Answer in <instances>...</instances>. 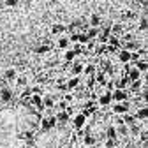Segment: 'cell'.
Wrapping results in <instances>:
<instances>
[{"mask_svg": "<svg viewBox=\"0 0 148 148\" xmlns=\"http://www.w3.org/2000/svg\"><path fill=\"white\" fill-rule=\"evenodd\" d=\"M72 51L76 53V57H81V53H83V44L74 42V46H72Z\"/></svg>", "mask_w": 148, "mask_h": 148, "instance_id": "8d00e7d4", "label": "cell"}, {"mask_svg": "<svg viewBox=\"0 0 148 148\" xmlns=\"http://www.w3.org/2000/svg\"><path fill=\"white\" fill-rule=\"evenodd\" d=\"M116 58H118V62H120V64H129V60H131V53L120 48V49H118V53H116Z\"/></svg>", "mask_w": 148, "mask_h": 148, "instance_id": "5bb4252c", "label": "cell"}, {"mask_svg": "<svg viewBox=\"0 0 148 148\" xmlns=\"http://www.w3.org/2000/svg\"><path fill=\"white\" fill-rule=\"evenodd\" d=\"M51 34L53 35H64L65 34V25H62V23H55L53 27H51Z\"/></svg>", "mask_w": 148, "mask_h": 148, "instance_id": "603a6c76", "label": "cell"}, {"mask_svg": "<svg viewBox=\"0 0 148 148\" xmlns=\"http://www.w3.org/2000/svg\"><path fill=\"white\" fill-rule=\"evenodd\" d=\"M83 145L88 146V148L94 146V145H97V138L92 134V132H90V134H85V136H83Z\"/></svg>", "mask_w": 148, "mask_h": 148, "instance_id": "ffe728a7", "label": "cell"}, {"mask_svg": "<svg viewBox=\"0 0 148 148\" xmlns=\"http://www.w3.org/2000/svg\"><path fill=\"white\" fill-rule=\"evenodd\" d=\"M122 120H123V125H127V127L138 122V120H136V116H134V113H131V111H127V113H123V115H122Z\"/></svg>", "mask_w": 148, "mask_h": 148, "instance_id": "e0dca14e", "label": "cell"}, {"mask_svg": "<svg viewBox=\"0 0 148 148\" xmlns=\"http://www.w3.org/2000/svg\"><path fill=\"white\" fill-rule=\"evenodd\" d=\"M141 46H145V44H141V42H138V41H131V42H123L122 49H125V51H129V53H132V51H138Z\"/></svg>", "mask_w": 148, "mask_h": 148, "instance_id": "8fae6325", "label": "cell"}, {"mask_svg": "<svg viewBox=\"0 0 148 148\" xmlns=\"http://www.w3.org/2000/svg\"><path fill=\"white\" fill-rule=\"evenodd\" d=\"M127 111H131V102H113L111 104V113L113 115H123Z\"/></svg>", "mask_w": 148, "mask_h": 148, "instance_id": "7a4b0ae2", "label": "cell"}, {"mask_svg": "<svg viewBox=\"0 0 148 148\" xmlns=\"http://www.w3.org/2000/svg\"><path fill=\"white\" fill-rule=\"evenodd\" d=\"M111 99H113V102H125L129 101V92L123 88H115L111 92Z\"/></svg>", "mask_w": 148, "mask_h": 148, "instance_id": "3957f363", "label": "cell"}, {"mask_svg": "<svg viewBox=\"0 0 148 148\" xmlns=\"http://www.w3.org/2000/svg\"><path fill=\"white\" fill-rule=\"evenodd\" d=\"M118 145H120V138H116V139H106L104 141V148H118Z\"/></svg>", "mask_w": 148, "mask_h": 148, "instance_id": "1f68e13d", "label": "cell"}, {"mask_svg": "<svg viewBox=\"0 0 148 148\" xmlns=\"http://www.w3.org/2000/svg\"><path fill=\"white\" fill-rule=\"evenodd\" d=\"M85 34H86V37H88V41H94L95 37H97V34H99V28H94V27H88Z\"/></svg>", "mask_w": 148, "mask_h": 148, "instance_id": "f546056e", "label": "cell"}, {"mask_svg": "<svg viewBox=\"0 0 148 148\" xmlns=\"http://www.w3.org/2000/svg\"><path fill=\"white\" fill-rule=\"evenodd\" d=\"M109 27H104L102 30H99V34H97V37H95V39L99 41V44H106L108 42V39H109Z\"/></svg>", "mask_w": 148, "mask_h": 148, "instance_id": "30bf717a", "label": "cell"}, {"mask_svg": "<svg viewBox=\"0 0 148 148\" xmlns=\"http://www.w3.org/2000/svg\"><path fill=\"white\" fill-rule=\"evenodd\" d=\"M18 4H20V0H5V5L7 7H16Z\"/></svg>", "mask_w": 148, "mask_h": 148, "instance_id": "74e56055", "label": "cell"}, {"mask_svg": "<svg viewBox=\"0 0 148 148\" xmlns=\"http://www.w3.org/2000/svg\"><path fill=\"white\" fill-rule=\"evenodd\" d=\"M101 25H102V18H101V14H90V18H88V27L99 28Z\"/></svg>", "mask_w": 148, "mask_h": 148, "instance_id": "7c38bea8", "label": "cell"}, {"mask_svg": "<svg viewBox=\"0 0 148 148\" xmlns=\"http://www.w3.org/2000/svg\"><path fill=\"white\" fill-rule=\"evenodd\" d=\"M12 97H14V94H12V90L9 86H4L0 90V102H11Z\"/></svg>", "mask_w": 148, "mask_h": 148, "instance_id": "52a82bcc", "label": "cell"}, {"mask_svg": "<svg viewBox=\"0 0 148 148\" xmlns=\"http://www.w3.org/2000/svg\"><path fill=\"white\" fill-rule=\"evenodd\" d=\"M138 20H139V23H138V30H139V32H145V30H146V27H148L146 16H145V14H141V16H138Z\"/></svg>", "mask_w": 148, "mask_h": 148, "instance_id": "f1b7e54d", "label": "cell"}, {"mask_svg": "<svg viewBox=\"0 0 148 148\" xmlns=\"http://www.w3.org/2000/svg\"><path fill=\"white\" fill-rule=\"evenodd\" d=\"M94 79H95V83H97L99 86H104L106 81H108V74L102 72V71H97V72H95V76H94Z\"/></svg>", "mask_w": 148, "mask_h": 148, "instance_id": "9a60e30c", "label": "cell"}, {"mask_svg": "<svg viewBox=\"0 0 148 148\" xmlns=\"http://www.w3.org/2000/svg\"><path fill=\"white\" fill-rule=\"evenodd\" d=\"M131 41H134V34H131V32H123L122 37H120V42H131Z\"/></svg>", "mask_w": 148, "mask_h": 148, "instance_id": "836d02e7", "label": "cell"}, {"mask_svg": "<svg viewBox=\"0 0 148 148\" xmlns=\"http://www.w3.org/2000/svg\"><path fill=\"white\" fill-rule=\"evenodd\" d=\"M72 125L74 129H81L86 125V116L83 113H76V116H72Z\"/></svg>", "mask_w": 148, "mask_h": 148, "instance_id": "ba28073f", "label": "cell"}, {"mask_svg": "<svg viewBox=\"0 0 148 148\" xmlns=\"http://www.w3.org/2000/svg\"><path fill=\"white\" fill-rule=\"evenodd\" d=\"M134 67H136L141 74H146V72H148V62H146V58H139V60L134 64Z\"/></svg>", "mask_w": 148, "mask_h": 148, "instance_id": "d6986e66", "label": "cell"}, {"mask_svg": "<svg viewBox=\"0 0 148 148\" xmlns=\"http://www.w3.org/2000/svg\"><path fill=\"white\" fill-rule=\"evenodd\" d=\"M146 81L145 79H134V81H129V94H134V95H138L139 94V90L143 88V85H145Z\"/></svg>", "mask_w": 148, "mask_h": 148, "instance_id": "5b68a950", "label": "cell"}, {"mask_svg": "<svg viewBox=\"0 0 148 148\" xmlns=\"http://www.w3.org/2000/svg\"><path fill=\"white\" fill-rule=\"evenodd\" d=\"M104 138H106V139H116V138H118L116 127H115V125H108V127L104 129Z\"/></svg>", "mask_w": 148, "mask_h": 148, "instance_id": "4fadbf2b", "label": "cell"}, {"mask_svg": "<svg viewBox=\"0 0 148 148\" xmlns=\"http://www.w3.org/2000/svg\"><path fill=\"white\" fill-rule=\"evenodd\" d=\"M41 131L42 132H48L51 131V129L57 127V118H55V115H48V116H41Z\"/></svg>", "mask_w": 148, "mask_h": 148, "instance_id": "6da1fadb", "label": "cell"}, {"mask_svg": "<svg viewBox=\"0 0 148 148\" xmlns=\"http://www.w3.org/2000/svg\"><path fill=\"white\" fill-rule=\"evenodd\" d=\"M55 118H57V123H67L71 120V116L67 115V111H57Z\"/></svg>", "mask_w": 148, "mask_h": 148, "instance_id": "7402d4cb", "label": "cell"}, {"mask_svg": "<svg viewBox=\"0 0 148 148\" xmlns=\"http://www.w3.org/2000/svg\"><path fill=\"white\" fill-rule=\"evenodd\" d=\"M55 102H57V99H55V95L48 94V95H42V104H44V109H49L55 106Z\"/></svg>", "mask_w": 148, "mask_h": 148, "instance_id": "ac0fdd59", "label": "cell"}, {"mask_svg": "<svg viewBox=\"0 0 148 148\" xmlns=\"http://www.w3.org/2000/svg\"><path fill=\"white\" fill-rule=\"evenodd\" d=\"M106 44H111V46L122 48V42H120V39H118V37H115V35H109V39H108V42H106Z\"/></svg>", "mask_w": 148, "mask_h": 148, "instance_id": "e575fe53", "label": "cell"}, {"mask_svg": "<svg viewBox=\"0 0 148 148\" xmlns=\"http://www.w3.org/2000/svg\"><path fill=\"white\" fill-rule=\"evenodd\" d=\"M51 48H53V46L48 42V44H41V46H37L34 51H35V55H46V53H49V51H51Z\"/></svg>", "mask_w": 148, "mask_h": 148, "instance_id": "484cf974", "label": "cell"}, {"mask_svg": "<svg viewBox=\"0 0 148 148\" xmlns=\"http://www.w3.org/2000/svg\"><path fill=\"white\" fill-rule=\"evenodd\" d=\"M14 81H16V86H18V88H25V86L28 85V78L25 76V74H20V76H18Z\"/></svg>", "mask_w": 148, "mask_h": 148, "instance_id": "4316f807", "label": "cell"}, {"mask_svg": "<svg viewBox=\"0 0 148 148\" xmlns=\"http://www.w3.org/2000/svg\"><path fill=\"white\" fill-rule=\"evenodd\" d=\"M65 85H67V90H76V88L79 86V78H78V76H72Z\"/></svg>", "mask_w": 148, "mask_h": 148, "instance_id": "83f0119b", "label": "cell"}, {"mask_svg": "<svg viewBox=\"0 0 148 148\" xmlns=\"http://www.w3.org/2000/svg\"><path fill=\"white\" fill-rule=\"evenodd\" d=\"M94 53L97 55V57H104V55H108V53H106V44H95Z\"/></svg>", "mask_w": 148, "mask_h": 148, "instance_id": "d6a6232c", "label": "cell"}, {"mask_svg": "<svg viewBox=\"0 0 148 148\" xmlns=\"http://www.w3.org/2000/svg\"><path fill=\"white\" fill-rule=\"evenodd\" d=\"M76 58H78V57H76V53H74L72 49H67V51H65V55H64V60H65L67 64H72Z\"/></svg>", "mask_w": 148, "mask_h": 148, "instance_id": "4dcf8cb0", "label": "cell"}, {"mask_svg": "<svg viewBox=\"0 0 148 148\" xmlns=\"http://www.w3.org/2000/svg\"><path fill=\"white\" fill-rule=\"evenodd\" d=\"M134 116H136L138 122H146L148 120V109H146V106L145 108H139L136 113H134Z\"/></svg>", "mask_w": 148, "mask_h": 148, "instance_id": "2e32d148", "label": "cell"}, {"mask_svg": "<svg viewBox=\"0 0 148 148\" xmlns=\"http://www.w3.org/2000/svg\"><path fill=\"white\" fill-rule=\"evenodd\" d=\"M123 32H125V27H123L122 23H113V25L109 27V34H111V35H115V37H118V39L122 37Z\"/></svg>", "mask_w": 148, "mask_h": 148, "instance_id": "9c48e42d", "label": "cell"}, {"mask_svg": "<svg viewBox=\"0 0 148 148\" xmlns=\"http://www.w3.org/2000/svg\"><path fill=\"white\" fill-rule=\"evenodd\" d=\"M69 44H71L69 37H65V35H60V37H58V41H57V48H58V49H67Z\"/></svg>", "mask_w": 148, "mask_h": 148, "instance_id": "cb8c5ba5", "label": "cell"}, {"mask_svg": "<svg viewBox=\"0 0 148 148\" xmlns=\"http://www.w3.org/2000/svg\"><path fill=\"white\" fill-rule=\"evenodd\" d=\"M4 78H5V81H14V79L18 78V71H16V69H12V67L5 69V72H4Z\"/></svg>", "mask_w": 148, "mask_h": 148, "instance_id": "44dd1931", "label": "cell"}, {"mask_svg": "<svg viewBox=\"0 0 148 148\" xmlns=\"http://www.w3.org/2000/svg\"><path fill=\"white\" fill-rule=\"evenodd\" d=\"M123 148H138V145H132V143H127Z\"/></svg>", "mask_w": 148, "mask_h": 148, "instance_id": "f35d334b", "label": "cell"}, {"mask_svg": "<svg viewBox=\"0 0 148 148\" xmlns=\"http://www.w3.org/2000/svg\"><path fill=\"white\" fill-rule=\"evenodd\" d=\"M95 72H97V67H95V64H88V65H85L83 67V74L85 76H95Z\"/></svg>", "mask_w": 148, "mask_h": 148, "instance_id": "d4e9b609", "label": "cell"}, {"mask_svg": "<svg viewBox=\"0 0 148 148\" xmlns=\"http://www.w3.org/2000/svg\"><path fill=\"white\" fill-rule=\"evenodd\" d=\"M138 136H139V145H146L148 143V132H146V129H141V132Z\"/></svg>", "mask_w": 148, "mask_h": 148, "instance_id": "d590c367", "label": "cell"}, {"mask_svg": "<svg viewBox=\"0 0 148 148\" xmlns=\"http://www.w3.org/2000/svg\"><path fill=\"white\" fill-rule=\"evenodd\" d=\"M83 67H85V65H83V62L76 58V60L71 64V74H72V76H78V78H79L81 74H83Z\"/></svg>", "mask_w": 148, "mask_h": 148, "instance_id": "8992f818", "label": "cell"}, {"mask_svg": "<svg viewBox=\"0 0 148 148\" xmlns=\"http://www.w3.org/2000/svg\"><path fill=\"white\" fill-rule=\"evenodd\" d=\"M97 106H101V108H108V106H111L113 104V99H111V92H101L99 94V97H97Z\"/></svg>", "mask_w": 148, "mask_h": 148, "instance_id": "277c9868", "label": "cell"}]
</instances>
